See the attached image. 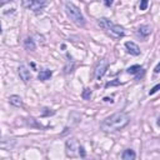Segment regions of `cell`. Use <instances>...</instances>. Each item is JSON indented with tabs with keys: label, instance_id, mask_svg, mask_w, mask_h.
Listing matches in <instances>:
<instances>
[{
	"label": "cell",
	"instance_id": "cell-1",
	"mask_svg": "<svg viewBox=\"0 0 160 160\" xmlns=\"http://www.w3.org/2000/svg\"><path fill=\"white\" fill-rule=\"evenodd\" d=\"M129 116L125 113H115L108 118H105L103 120V123L100 124V128L103 131H106V133H110V131H118L120 129L125 128L129 124Z\"/></svg>",
	"mask_w": 160,
	"mask_h": 160
},
{
	"label": "cell",
	"instance_id": "cell-2",
	"mask_svg": "<svg viewBox=\"0 0 160 160\" xmlns=\"http://www.w3.org/2000/svg\"><path fill=\"white\" fill-rule=\"evenodd\" d=\"M98 24H99L100 28H103V29H104L108 34H110L113 38H115V39L124 36V34H125L124 29L120 25H116L114 23H111L110 20H108V19H100Z\"/></svg>",
	"mask_w": 160,
	"mask_h": 160
},
{
	"label": "cell",
	"instance_id": "cell-3",
	"mask_svg": "<svg viewBox=\"0 0 160 160\" xmlns=\"http://www.w3.org/2000/svg\"><path fill=\"white\" fill-rule=\"evenodd\" d=\"M65 11H67L68 16L70 18V20L78 26H84L85 25V19H84L81 11L79 10L78 6H75L71 3H65Z\"/></svg>",
	"mask_w": 160,
	"mask_h": 160
},
{
	"label": "cell",
	"instance_id": "cell-4",
	"mask_svg": "<svg viewBox=\"0 0 160 160\" xmlns=\"http://www.w3.org/2000/svg\"><path fill=\"white\" fill-rule=\"evenodd\" d=\"M81 145L77 142L75 139H70L67 142V154L71 158H75V156H79V148Z\"/></svg>",
	"mask_w": 160,
	"mask_h": 160
},
{
	"label": "cell",
	"instance_id": "cell-5",
	"mask_svg": "<svg viewBox=\"0 0 160 160\" xmlns=\"http://www.w3.org/2000/svg\"><path fill=\"white\" fill-rule=\"evenodd\" d=\"M45 0H24V6L34 11H39L45 6Z\"/></svg>",
	"mask_w": 160,
	"mask_h": 160
},
{
	"label": "cell",
	"instance_id": "cell-6",
	"mask_svg": "<svg viewBox=\"0 0 160 160\" xmlns=\"http://www.w3.org/2000/svg\"><path fill=\"white\" fill-rule=\"evenodd\" d=\"M108 67H109V64H108V61H106L105 59L100 61V64L98 65V68H96V70H95V75H96L98 79H101L103 77H104V74H105L106 70H108Z\"/></svg>",
	"mask_w": 160,
	"mask_h": 160
},
{
	"label": "cell",
	"instance_id": "cell-7",
	"mask_svg": "<svg viewBox=\"0 0 160 160\" xmlns=\"http://www.w3.org/2000/svg\"><path fill=\"white\" fill-rule=\"evenodd\" d=\"M19 75H20V78L24 83H28L30 79H31V75H30V70L28 69L26 67L21 65L20 68H19Z\"/></svg>",
	"mask_w": 160,
	"mask_h": 160
},
{
	"label": "cell",
	"instance_id": "cell-8",
	"mask_svg": "<svg viewBox=\"0 0 160 160\" xmlns=\"http://www.w3.org/2000/svg\"><path fill=\"white\" fill-rule=\"evenodd\" d=\"M125 46H126L128 51L131 55H139L140 54V49H139V46L135 43H133V41H126L125 43Z\"/></svg>",
	"mask_w": 160,
	"mask_h": 160
},
{
	"label": "cell",
	"instance_id": "cell-9",
	"mask_svg": "<svg viewBox=\"0 0 160 160\" xmlns=\"http://www.w3.org/2000/svg\"><path fill=\"white\" fill-rule=\"evenodd\" d=\"M51 70H41L39 73V75H38V79H39L40 81H46V80H49L51 78Z\"/></svg>",
	"mask_w": 160,
	"mask_h": 160
},
{
	"label": "cell",
	"instance_id": "cell-10",
	"mask_svg": "<svg viewBox=\"0 0 160 160\" xmlns=\"http://www.w3.org/2000/svg\"><path fill=\"white\" fill-rule=\"evenodd\" d=\"M138 33H139V35H142L143 38H146L150 33H152V28H150L149 25H143V26H140L139 29H138Z\"/></svg>",
	"mask_w": 160,
	"mask_h": 160
},
{
	"label": "cell",
	"instance_id": "cell-11",
	"mask_svg": "<svg viewBox=\"0 0 160 160\" xmlns=\"http://www.w3.org/2000/svg\"><path fill=\"white\" fill-rule=\"evenodd\" d=\"M24 45H25V49L26 50H30V51H33V50H35V43L33 41V39H30V38H26V39L24 40Z\"/></svg>",
	"mask_w": 160,
	"mask_h": 160
},
{
	"label": "cell",
	"instance_id": "cell-12",
	"mask_svg": "<svg viewBox=\"0 0 160 160\" xmlns=\"http://www.w3.org/2000/svg\"><path fill=\"white\" fill-rule=\"evenodd\" d=\"M121 158H123V160H134L135 159V153L133 152V150H125V152L123 153V155H121Z\"/></svg>",
	"mask_w": 160,
	"mask_h": 160
},
{
	"label": "cell",
	"instance_id": "cell-13",
	"mask_svg": "<svg viewBox=\"0 0 160 160\" xmlns=\"http://www.w3.org/2000/svg\"><path fill=\"white\" fill-rule=\"evenodd\" d=\"M9 101H10V104H13V105H15V106H20V105L23 104L21 98L18 96V95H11L10 98H9Z\"/></svg>",
	"mask_w": 160,
	"mask_h": 160
},
{
	"label": "cell",
	"instance_id": "cell-14",
	"mask_svg": "<svg viewBox=\"0 0 160 160\" xmlns=\"http://www.w3.org/2000/svg\"><path fill=\"white\" fill-rule=\"evenodd\" d=\"M140 70H142V67L140 65H133V67H130V68H128V73L129 74H136V73H139Z\"/></svg>",
	"mask_w": 160,
	"mask_h": 160
},
{
	"label": "cell",
	"instance_id": "cell-15",
	"mask_svg": "<svg viewBox=\"0 0 160 160\" xmlns=\"http://www.w3.org/2000/svg\"><path fill=\"white\" fill-rule=\"evenodd\" d=\"M81 96H83V99H85V100H89V99L91 98V90H90V89H85V90L83 91Z\"/></svg>",
	"mask_w": 160,
	"mask_h": 160
},
{
	"label": "cell",
	"instance_id": "cell-16",
	"mask_svg": "<svg viewBox=\"0 0 160 160\" xmlns=\"http://www.w3.org/2000/svg\"><path fill=\"white\" fill-rule=\"evenodd\" d=\"M148 4H149V0H142L140 2V10H146Z\"/></svg>",
	"mask_w": 160,
	"mask_h": 160
},
{
	"label": "cell",
	"instance_id": "cell-17",
	"mask_svg": "<svg viewBox=\"0 0 160 160\" xmlns=\"http://www.w3.org/2000/svg\"><path fill=\"white\" fill-rule=\"evenodd\" d=\"M115 85H120V81L119 80H113V81H109L105 84V88H109V87H115Z\"/></svg>",
	"mask_w": 160,
	"mask_h": 160
},
{
	"label": "cell",
	"instance_id": "cell-18",
	"mask_svg": "<svg viewBox=\"0 0 160 160\" xmlns=\"http://www.w3.org/2000/svg\"><path fill=\"white\" fill-rule=\"evenodd\" d=\"M159 89H160V85H155V87H154L152 90L149 91V95H153V94H155V93H156Z\"/></svg>",
	"mask_w": 160,
	"mask_h": 160
},
{
	"label": "cell",
	"instance_id": "cell-19",
	"mask_svg": "<svg viewBox=\"0 0 160 160\" xmlns=\"http://www.w3.org/2000/svg\"><path fill=\"white\" fill-rule=\"evenodd\" d=\"M85 150H84V148L83 146H80L79 148V156H81V158H85Z\"/></svg>",
	"mask_w": 160,
	"mask_h": 160
},
{
	"label": "cell",
	"instance_id": "cell-20",
	"mask_svg": "<svg viewBox=\"0 0 160 160\" xmlns=\"http://www.w3.org/2000/svg\"><path fill=\"white\" fill-rule=\"evenodd\" d=\"M113 2H114V0H104V4H105L106 6H111Z\"/></svg>",
	"mask_w": 160,
	"mask_h": 160
},
{
	"label": "cell",
	"instance_id": "cell-21",
	"mask_svg": "<svg viewBox=\"0 0 160 160\" xmlns=\"http://www.w3.org/2000/svg\"><path fill=\"white\" fill-rule=\"evenodd\" d=\"M154 71H155V73H159V71H160V64H158V65H156V67H155V70H154Z\"/></svg>",
	"mask_w": 160,
	"mask_h": 160
},
{
	"label": "cell",
	"instance_id": "cell-22",
	"mask_svg": "<svg viewBox=\"0 0 160 160\" xmlns=\"http://www.w3.org/2000/svg\"><path fill=\"white\" fill-rule=\"evenodd\" d=\"M8 2H11V0H0V5H4V4L8 3Z\"/></svg>",
	"mask_w": 160,
	"mask_h": 160
},
{
	"label": "cell",
	"instance_id": "cell-23",
	"mask_svg": "<svg viewBox=\"0 0 160 160\" xmlns=\"http://www.w3.org/2000/svg\"><path fill=\"white\" fill-rule=\"evenodd\" d=\"M104 101H110V103H113L114 100H113V99H110V98H104Z\"/></svg>",
	"mask_w": 160,
	"mask_h": 160
},
{
	"label": "cell",
	"instance_id": "cell-24",
	"mask_svg": "<svg viewBox=\"0 0 160 160\" xmlns=\"http://www.w3.org/2000/svg\"><path fill=\"white\" fill-rule=\"evenodd\" d=\"M0 33H2V25H0Z\"/></svg>",
	"mask_w": 160,
	"mask_h": 160
},
{
	"label": "cell",
	"instance_id": "cell-25",
	"mask_svg": "<svg viewBox=\"0 0 160 160\" xmlns=\"http://www.w3.org/2000/svg\"><path fill=\"white\" fill-rule=\"evenodd\" d=\"M83 2H85V0H83Z\"/></svg>",
	"mask_w": 160,
	"mask_h": 160
}]
</instances>
